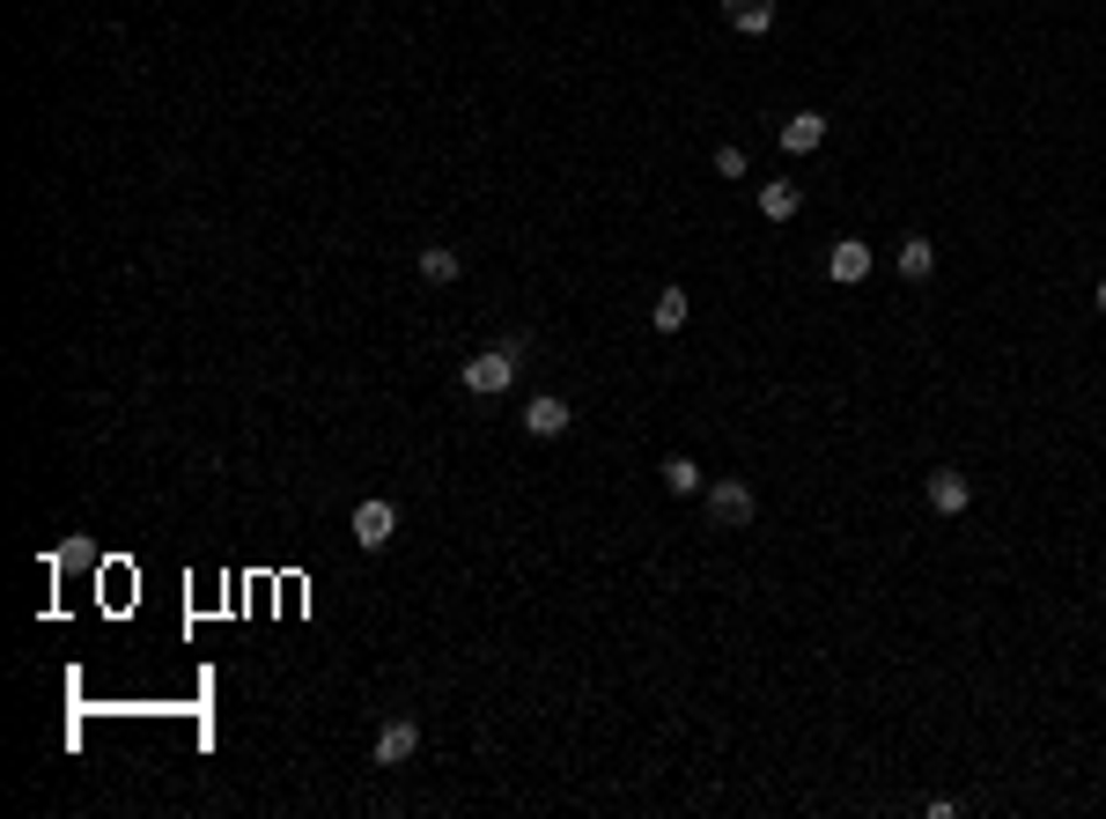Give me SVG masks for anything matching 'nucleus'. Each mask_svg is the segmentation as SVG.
<instances>
[{
  "label": "nucleus",
  "instance_id": "1",
  "mask_svg": "<svg viewBox=\"0 0 1106 819\" xmlns=\"http://www.w3.org/2000/svg\"><path fill=\"white\" fill-rule=\"evenodd\" d=\"M524 354H532V340H524V332H516V340H494L488 354H472L466 370H458V384H466L472 398L510 392V384H516V362H524Z\"/></svg>",
  "mask_w": 1106,
  "mask_h": 819
},
{
  "label": "nucleus",
  "instance_id": "2",
  "mask_svg": "<svg viewBox=\"0 0 1106 819\" xmlns=\"http://www.w3.org/2000/svg\"><path fill=\"white\" fill-rule=\"evenodd\" d=\"M701 502H709V517L723 524V532L753 524V510H760V502H753V480H709V495H701Z\"/></svg>",
  "mask_w": 1106,
  "mask_h": 819
},
{
  "label": "nucleus",
  "instance_id": "3",
  "mask_svg": "<svg viewBox=\"0 0 1106 819\" xmlns=\"http://www.w3.org/2000/svg\"><path fill=\"white\" fill-rule=\"evenodd\" d=\"M392 532H398V502H384V495H369L362 510H354V546H392Z\"/></svg>",
  "mask_w": 1106,
  "mask_h": 819
},
{
  "label": "nucleus",
  "instance_id": "4",
  "mask_svg": "<svg viewBox=\"0 0 1106 819\" xmlns=\"http://www.w3.org/2000/svg\"><path fill=\"white\" fill-rule=\"evenodd\" d=\"M420 753V723L414 717H392L384 731H376V768H406Z\"/></svg>",
  "mask_w": 1106,
  "mask_h": 819
},
{
  "label": "nucleus",
  "instance_id": "5",
  "mask_svg": "<svg viewBox=\"0 0 1106 819\" xmlns=\"http://www.w3.org/2000/svg\"><path fill=\"white\" fill-rule=\"evenodd\" d=\"M568 422H576V406L554 398V392H539L532 406H524V428H532V436H568Z\"/></svg>",
  "mask_w": 1106,
  "mask_h": 819
},
{
  "label": "nucleus",
  "instance_id": "6",
  "mask_svg": "<svg viewBox=\"0 0 1106 819\" xmlns=\"http://www.w3.org/2000/svg\"><path fill=\"white\" fill-rule=\"evenodd\" d=\"M723 23H731L737 37H767V30H775V0H723Z\"/></svg>",
  "mask_w": 1106,
  "mask_h": 819
},
{
  "label": "nucleus",
  "instance_id": "7",
  "mask_svg": "<svg viewBox=\"0 0 1106 819\" xmlns=\"http://www.w3.org/2000/svg\"><path fill=\"white\" fill-rule=\"evenodd\" d=\"M966 502H974L966 472H952V466H944V472H930V510H937V517H959Z\"/></svg>",
  "mask_w": 1106,
  "mask_h": 819
},
{
  "label": "nucleus",
  "instance_id": "8",
  "mask_svg": "<svg viewBox=\"0 0 1106 819\" xmlns=\"http://www.w3.org/2000/svg\"><path fill=\"white\" fill-rule=\"evenodd\" d=\"M826 273H834L841 288H856V281H870V244H856V237H848V244H834Z\"/></svg>",
  "mask_w": 1106,
  "mask_h": 819
},
{
  "label": "nucleus",
  "instance_id": "9",
  "mask_svg": "<svg viewBox=\"0 0 1106 819\" xmlns=\"http://www.w3.org/2000/svg\"><path fill=\"white\" fill-rule=\"evenodd\" d=\"M819 141H826V119H819V111H797V119H782V149H789V155H811Z\"/></svg>",
  "mask_w": 1106,
  "mask_h": 819
},
{
  "label": "nucleus",
  "instance_id": "10",
  "mask_svg": "<svg viewBox=\"0 0 1106 819\" xmlns=\"http://www.w3.org/2000/svg\"><path fill=\"white\" fill-rule=\"evenodd\" d=\"M664 488H671V495H709V472H701V466H693V458H664Z\"/></svg>",
  "mask_w": 1106,
  "mask_h": 819
},
{
  "label": "nucleus",
  "instance_id": "11",
  "mask_svg": "<svg viewBox=\"0 0 1106 819\" xmlns=\"http://www.w3.org/2000/svg\"><path fill=\"white\" fill-rule=\"evenodd\" d=\"M458 273H466V259H458L450 244H428V251H420V281H436V288H450Z\"/></svg>",
  "mask_w": 1106,
  "mask_h": 819
},
{
  "label": "nucleus",
  "instance_id": "12",
  "mask_svg": "<svg viewBox=\"0 0 1106 819\" xmlns=\"http://www.w3.org/2000/svg\"><path fill=\"white\" fill-rule=\"evenodd\" d=\"M687 310H693V296L671 281V288H657V310H649V318H657V332H679V325H687Z\"/></svg>",
  "mask_w": 1106,
  "mask_h": 819
},
{
  "label": "nucleus",
  "instance_id": "13",
  "mask_svg": "<svg viewBox=\"0 0 1106 819\" xmlns=\"http://www.w3.org/2000/svg\"><path fill=\"white\" fill-rule=\"evenodd\" d=\"M930 273H937V244L930 237H908L900 244V281H930Z\"/></svg>",
  "mask_w": 1106,
  "mask_h": 819
},
{
  "label": "nucleus",
  "instance_id": "14",
  "mask_svg": "<svg viewBox=\"0 0 1106 819\" xmlns=\"http://www.w3.org/2000/svg\"><path fill=\"white\" fill-rule=\"evenodd\" d=\"M760 215L767 222H789V215H797V185H789V177H767L760 185Z\"/></svg>",
  "mask_w": 1106,
  "mask_h": 819
},
{
  "label": "nucleus",
  "instance_id": "15",
  "mask_svg": "<svg viewBox=\"0 0 1106 819\" xmlns=\"http://www.w3.org/2000/svg\"><path fill=\"white\" fill-rule=\"evenodd\" d=\"M753 163H745V149H715V177H745Z\"/></svg>",
  "mask_w": 1106,
  "mask_h": 819
},
{
  "label": "nucleus",
  "instance_id": "16",
  "mask_svg": "<svg viewBox=\"0 0 1106 819\" xmlns=\"http://www.w3.org/2000/svg\"><path fill=\"white\" fill-rule=\"evenodd\" d=\"M1092 303H1099V310H1106V273H1099V288H1092Z\"/></svg>",
  "mask_w": 1106,
  "mask_h": 819
}]
</instances>
